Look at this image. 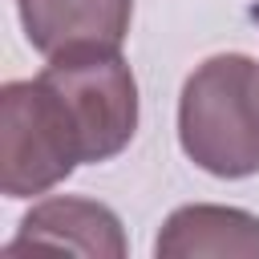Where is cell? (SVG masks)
<instances>
[{"mask_svg": "<svg viewBox=\"0 0 259 259\" xmlns=\"http://www.w3.org/2000/svg\"><path fill=\"white\" fill-rule=\"evenodd\" d=\"M158 259H198V255H243L259 259V219L239 206H214V202H190L178 206L158 239Z\"/></svg>", "mask_w": 259, "mask_h": 259, "instance_id": "6", "label": "cell"}, {"mask_svg": "<svg viewBox=\"0 0 259 259\" xmlns=\"http://www.w3.org/2000/svg\"><path fill=\"white\" fill-rule=\"evenodd\" d=\"M28 45L53 61L69 53H109L121 49L134 0H16Z\"/></svg>", "mask_w": 259, "mask_h": 259, "instance_id": "4", "label": "cell"}, {"mask_svg": "<svg viewBox=\"0 0 259 259\" xmlns=\"http://www.w3.org/2000/svg\"><path fill=\"white\" fill-rule=\"evenodd\" d=\"M40 77L69 105V113L81 130V142H85V162H109L134 142L138 81H134V69L125 65L121 49L53 57L40 69Z\"/></svg>", "mask_w": 259, "mask_h": 259, "instance_id": "3", "label": "cell"}, {"mask_svg": "<svg viewBox=\"0 0 259 259\" xmlns=\"http://www.w3.org/2000/svg\"><path fill=\"white\" fill-rule=\"evenodd\" d=\"M182 154L214 178L259 174V65L243 53L206 57L178 97Z\"/></svg>", "mask_w": 259, "mask_h": 259, "instance_id": "1", "label": "cell"}, {"mask_svg": "<svg viewBox=\"0 0 259 259\" xmlns=\"http://www.w3.org/2000/svg\"><path fill=\"white\" fill-rule=\"evenodd\" d=\"M85 162L81 130L61 93L36 73L0 89V186L8 198H32L61 186Z\"/></svg>", "mask_w": 259, "mask_h": 259, "instance_id": "2", "label": "cell"}, {"mask_svg": "<svg viewBox=\"0 0 259 259\" xmlns=\"http://www.w3.org/2000/svg\"><path fill=\"white\" fill-rule=\"evenodd\" d=\"M24 247H53V251L97 255V259H121L130 251L121 219L109 206H101L93 198H77V194H53V198L36 202L20 219V235L4 251L16 255Z\"/></svg>", "mask_w": 259, "mask_h": 259, "instance_id": "5", "label": "cell"}]
</instances>
